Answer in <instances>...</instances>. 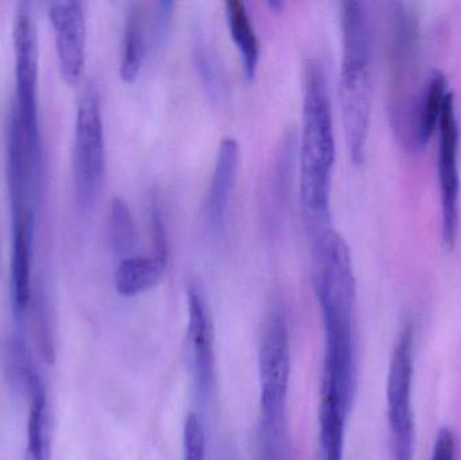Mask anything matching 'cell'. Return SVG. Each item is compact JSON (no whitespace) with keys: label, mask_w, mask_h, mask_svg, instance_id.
<instances>
[{"label":"cell","mask_w":461,"mask_h":460,"mask_svg":"<svg viewBox=\"0 0 461 460\" xmlns=\"http://www.w3.org/2000/svg\"><path fill=\"white\" fill-rule=\"evenodd\" d=\"M413 388V327L406 324L398 337L387 378V408L392 431L393 460H413L414 421L411 410Z\"/></svg>","instance_id":"cell-6"},{"label":"cell","mask_w":461,"mask_h":460,"mask_svg":"<svg viewBox=\"0 0 461 460\" xmlns=\"http://www.w3.org/2000/svg\"><path fill=\"white\" fill-rule=\"evenodd\" d=\"M167 269V258L150 256H130L122 258L116 266V292L123 297H134L158 285Z\"/></svg>","instance_id":"cell-12"},{"label":"cell","mask_w":461,"mask_h":460,"mask_svg":"<svg viewBox=\"0 0 461 460\" xmlns=\"http://www.w3.org/2000/svg\"><path fill=\"white\" fill-rule=\"evenodd\" d=\"M194 64L203 86L212 102H219L223 97L224 81L218 59L208 45L207 38L202 32H196L194 42Z\"/></svg>","instance_id":"cell-18"},{"label":"cell","mask_w":461,"mask_h":460,"mask_svg":"<svg viewBox=\"0 0 461 460\" xmlns=\"http://www.w3.org/2000/svg\"><path fill=\"white\" fill-rule=\"evenodd\" d=\"M336 159L335 129L327 75L319 59L306 62L303 124L298 138L300 197L312 239L330 227V185Z\"/></svg>","instance_id":"cell-1"},{"label":"cell","mask_w":461,"mask_h":460,"mask_svg":"<svg viewBox=\"0 0 461 460\" xmlns=\"http://www.w3.org/2000/svg\"><path fill=\"white\" fill-rule=\"evenodd\" d=\"M290 380V342L286 320L274 313L259 348L260 427L285 429V408Z\"/></svg>","instance_id":"cell-5"},{"label":"cell","mask_w":461,"mask_h":460,"mask_svg":"<svg viewBox=\"0 0 461 460\" xmlns=\"http://www.w3.org/2000/svg\"><path fill=\"white\" fill-rule=\"evenodd\" d=\"M268 7L271 8V11H274V13H279V11L284 8L285 3L279 2V0H270V2L267 3Z\"/></svg>","instance_id":"cell-23"},{"label":"cell","mask_w":461,"mask_h":460,"mask_svg":"<svg viewBox=\"0 0 461 460\" xmlns=\"http://www.w3.org/2000/svg\"><path fill=\"white\" fill-rule=\"evenodd\" d=\"M438 132H440V142H438V172L441 204H443V227H441L443 238L441 239L447 250H454L460 226V130L457 123L456 102L452 92H449L444 103Z\"/></svg>","instance_id":"cell-7"},{"label":"cell","mask_w":461,"mask_h":460,"mask_svg":"<svg viewBox=\"0 0 461 460\" xmlns=\"http://www.w3.org/2000/svg\"><path fill=\"white\" fill-rule=\"evenodd\" d=\"M24 389L30 397L26 460H49L48 397L35 370L27 377Z\"/></svg>","instance_id":"cell-15"},{"label":"cell","mask_w":461,"mask_h":460,"mask_svg":"<svg viewBox=\"0 0 461 460\" xmlns=\"http://www.w3.org/2000/svg\"><path fill=\"white\" fill-rule=\"evenodd\" d=\"M49 19L54 30L59 73L65 83L77 86L86 64V16L81 2H53Z\"/></svg>","instance_id":"cell-10"},{"label":"cell","mask_w":461,"mask_h":460,"mask_svg":"<svg viewBox=\"0 0 461 460\" xmlns=\"http://www.w3.org/2000/svg\"><path fill=\"white\" fill-rule=\"evenodd\" d=\"M188 302V327L186 350L188 364L194 380V393L203 407L208 404L213 393L216 377L215 332L207 300L196 285L186 291Z\"/></svg>","instance_id":"cell-8"},{"label":"cell","mask_w":461,"mask_h":460,"mask_svg":"<svg viewBox=\"0 0 461 460\" xmlns=\"http://www.w3.org/2000/svg\"><path fill=\"white\" fill-rule=\"evenodd\" d=\"M105 175V137L102 99L96 84L88 83L76 116L73 177L76 200L83 211L94 208Z\"/></svg>","instance_id":"cell-3"},{"label":"cell","mask_w":461,"mask_h":460,"mask_svg":"<svg viewBox=\"0 0 461 460\" xmlns=\"http://www.w3.org/2000/svg\"><path fill=\"white\" fill-rule=\"evenodd\" d=\"M432 460H456L454 434L448 428L438 431L435 447H433Z\"/></svg>","instance_id":"cell-22"},{"label":"cell","mask_w":461,"mask_h":460,"mask_svg":"<svg viewBox=\"0 0 461 460\" xmlns=\"http://www.w3.org/2000/svg\"><path fill=\"white\" fill-rule=\"evenodd\" d=\"M297 132L286 130L273 151L266 170L260 194V211L266 227L276 232L284 226L292 196L293 180L297 167Z\"/></svg>","instance_id":"cell-9"},{"label":"cell","mask_w":461,"mask_h":460,"mask_svg":"<svg viewBox=\"0 0 461 460\" xmlns=\"http://www.w3.org/2000/svg\"><path fill=\"white\" fill-rule=\"evenodd\" d=\"M224 10L230 38L240 56L244 77L247 81H252L257 76L260 59L259 38L254 22L243 0H227Z\"/></svg>","instance_id":"cell-13"},{"label":"cell","mask_w":461,"mask_h":460,"mask_svg":"<svg viewBox=\"0 0 461 460\" xmlns=\"http://www.w3.org/2000/svg\"><path fill=\"white\" fill-rule=\"evenodd\" d=\"M150 230L153 240V253L156 256L167 258V235L165 227L164 213L161 205L156 199L150 204Z\"/></svg>","instance_id":"cell-20"},{"label":"cell","mask_w":461,"mask_h":460,"mask_svg":"<svg viewBox=\"0 0 461 460\" xmlns=\"http://www.w3.org/2000/svg\"><path fill=\"white\" fill-rule=\"evenodd\" d=\"M110 242L113 253L122 258L134 256L137 243V229L134 218L126 200L115 197L111 203L110 212Z\"/></svg>","instance_id":"cell-17"},{"label":"cell","mask_w":461,"mask_h":460,"mask_svg":"<svg viewBox=\"0 0 461 460\" xmlns=\"http://www.w3.org/2000/svg\"><path fill=\"white\" fill-rule=\"evenodd\" d=\"M173 14H175V3L169 2V0H162V2L157 3L153 18L154 40H164L165 34L169 30Z\"/></svg>","instance_id":"cell-21"},{"label":"cell","mask_w":461,"mask_h":460,"mask_svg":"<svg viewBox=\"0 0 461 460\" xmlns=\"http://www.w3.org/2000/svg\"><path fill=\"white\" fill-rule=\"evenodd\" d=\"M340 27L339 99L349 158L352 164L360 167L366 159L373 108L371 24L365 3H341Z\"/></svg>","instance_id":"cell-2"},{"label":"cell","mask_w":461,"mask_h":460,"mask_svg":"<svg viewBox=\"0 0 461 460\" xmlns=\"http://www.w3.org/2000/svg\"><path fill=\"white\" fill-rule=\"evenodd\" d=\"M16 103L11 123L24 145L41 153L38 119V35L34 19L21 10L14 23Z\"/></svg>","instance_id":"cell-4"},{"label":"cell","mask_w":461,"mask_h":460,"mask_svg":"<svg viewBox=\"0 0 461 460\" xmlns=\"http://www.w3.org/2000/svg\"><path fill=\"white\" fill-rule=\"evenodd\" d=\"M183 460H207L204 427L196 413H189L184 424Z\"/></svg>","instance_id":"cell-19"},{"label":"cell","mask_w":461,"mask_h":460,"mask_svg":"<svg viewBox=\"0 0 461 460\" xmlns=\"http://www.w3.org/2000/svg\"><path fill=\"white\" fill-rule=\"evenodd\" d=\"M146 15L140 3H130L124 18L119 75L124 83H134L146 57Z\"/></svg>","instance_id":"cell-14"},{"label":"cell","mask_w":461,"mask_h":460,"mask_svg":"<svg viewBox=\"0 0 461 460\" xmlns=\"http://www.w3.org/2000/svg\"><path fill=\"white\" fill-rule=\"evenodd\" d=\"M239 164L240 145L238 140L230 135L221 138L203 208L205 226L212 234H218L226 224L230 196L238 177Z\"/></svg>","instance_id":"cell-11"},{"label":"cell","mask_w":461,"mask_h":460,"mask_svg":"<svg viewBox=\"0 0 461 460\" xmlns=\"http://www.w3.org/2000/svg\"><path fill=\"white\" fill-rule=\"evenodd\" d=\"M448 80L443 70H435L428 80L424 99L420 104V113L414 127V142L425 148L438 129L444 103L448 96Z\"/></svg>","instance_id":"cell-16"}]
</instances>
